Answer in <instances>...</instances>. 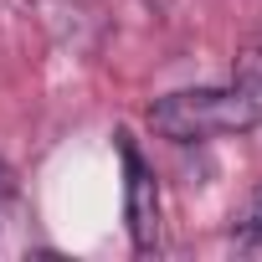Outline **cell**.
I'll use <instances>...</instances> for the list:
<instances>
[{
  "mask_svg": "<svg viewBox=\"0 0 262 262\" xmlns=\"http://www.w3.org/2000/svg\"><path fill=\"white\" fill-rule=\"evenodd\" d=\"M262 123V47H252L226 88H180L149 103V128L170 144L247 134Z\"/></svg>",
  "mask_w": 262,
  "mask_h": 262,
  "instance_id": "cell-1",
  "label": "cell"
},
{
  "mask_svg": "<svg viewBox=\"0 0 262 262\" xmlns=\"http://www.w3.org/2000/svg\"><path fill=\"white\" fill-rule=\"evenodd\" d=\"M118 139V160H123V216H128V242L139 257L160 252V180L155 165L139 155L134 134H113Z\"/></svg>",
  "mask_w": 262,
  "mask_h": 262,
  "instance_id": "cell-2",
  "label": "cell"
},
{
  "mask_svg": "<svg viewBox=\"0 0 262 262\" xmlns=\"http://www.w3.org/2000/svg\"><path fill=\"white\" fill-rule=\"evenodd\" d=\"M231 242L242 247V252H262V185L247 195V206L236 211V221H231Z\"/></svg>",
  "mask_w": 262,
  "mask_h": 262,
  "instance_id": "cell-3",
  "label": "cell"
},
{
  "mask_svg": "<svg viewBox=\"0 0 262 262\" xmlns=\"http://www.w3.org/2000/svg\"><path fill=\"white\" fill-rule=\"evenodd\" d=\"M11 195H16V180H11V170H6V165H0V216H6Z\"/></svg>",
  "mask_w": 262,
  "mask_h": 262,
  "instance_id": "cell-4",
  "label": "cell"
},
{
  "mask_svg": "<svg viewBox=\"0 0 262 262\" xmlns=\"http://www.w3.org/2000/svg\"><path fill=\"white\" fill-rule=\"evenodd\" d=\"M139 6H144V11H155V16H165V11L175 6V0H139Z\"/></svg>",
  "mask_w": 262,
  "mask_h": 262,
  "instance_id": "cell-5",
  "label": "cell"
}]
</instances>
